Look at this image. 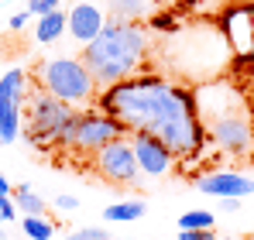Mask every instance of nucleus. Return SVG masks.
Wrapping results in <instances>:
<instances>
[{"label":"nucleus","mask_w":254,"mask_h":240,"mask_svg":"<svg viewBox=\"0 0 254 240\" xmlns=\"http://www.w3.org/2000/svg\"><path fill=\"white\" fill-rule=\"evenodd\" d=\"M100 110L117 117L130 134L144 130L158 137L179 158H189L206 144V130L199 123L192 93L165 82L162 76H130L107 86L100 93Z\"/></svg>","instance_id":"1"},{"label":"nucleus","mask_w":254,"mask_h":240,"mask_svg":"<svg viewBox=\"0 0 254 240\" xmlns=\"http://www.w3.org/2000/svg\"><path fill=\"white\" fill-rule=\"evenodd\" d=\"M196 114H203L199 123L213 137V144L227 155H251L254 148V130L248 107L241 100V93L227 82H203L192 93Z\"/></svg>","instance_id":"2"},{"label":"nucleus","mask_w":254,"mask_h":240,"mask_svg":"<svg viewBox=\"0 0 254 240\" xmlns=\"http://www.w3.org/2000/svg\"><path fill=\"white\" fill-rule=\"evenodd\" d=\"M148 48V31L134 21H107V28L89 41L83 52V65L96 82V89L124 82L137 72L141 59Z\"/></svg>","instance_id":"3"},{"label":"nucleus","mask_w":254,"mask_h":240,"mask_svg":"<svg viewBox=\"0 0 254 240\" xmlns=\"http://www.w3.org/2000/svg\"><path fill=\"white\" fill-rule=\"evenodd\" d=\"M35 79H38V89H45L48 96L69 103V107H86L96 96V82L83 65V59H69V55L45 59L35 65Z\"/></svg>","instance_id":"4"},{"label":"nucleus","mask_w":254,"mask_h":240,"mask_svg":"<svg viewBox=\"0 0 254 240\" xmlns=\"http://www.w3.org/2000/svg\"><path fill=\"white\" fill-rule=\"evenodd\" d=\"M24 114H28V120H24V137L35 148H52V144H59L62 127L72 117V107L62 103V100H55V96H48L45 89L35 86L31 96H28Z\"/></svg>","instance_id":"5"},{"label":"nucleus","mask_w":254,"mask_h":240,"mask_svg":"<svg viewBox=\"0 0 254 240\" xmlns=\"http://www.w3.org/2000/svg\"><path fill=\"white\" fill-rule=\"evenodd\" d=\"M121 137H130L124 123L103 110H86L76 117V141L72 148L76 151H86V155H96L100 148H107L110 141H121Z\"/></svg>","instance_id":"6"},{"label":"nucleus","mask_w":254,"mask_h":240,"mask_svg":"<svg viewBox=\"0 0 254 240\" xmlns=\"http://www.w3.org/2000/svg\"><path fill=\"white\" fill-rule=\"evenodd\" d=\"M24 96H28V76L21 69H7L0 76V141H17L21 114H24Z\"/></svg>","instance_id":"7"},{"label":"nucleus","mask_w":254,"mask_h":240,"mask_svg":"<svg viewBox=\"0 0 254 240\" xmlns=\"http://www.w3.org/2000/svg\"><path fill=\"white\" fill-rule=\"evenodd\" d=\"M93 168L100 172V179L114 182V185H130L137 182V158H134V148H130V137L121 141H110L107 148H100L93 155Z\"/></svg>","instance_id":"8"},{"label":"nucleus","mask_w":254,"mask_h":240,"mask_svg":"<svg viewBox=\"0 0 254 240\" xmlns=\"http://www.w3.org/2000/svg\"><path fill=\"white\" fill-rule=\"evenodd\" d=\"M130 148H134V158H137V172H144L151 179H162V175L172 172V158L175 155H172L158 137H151L144 130H134L130 134Z\"/></svg>","instance_id":"9"},{"label":"nucleus","mask_w":254,"mask_h":240,"mask_svg":"<svg viewBox=\"0 0 254 240\" xmlns=\"http://www.w3.org/2000/svg\"><path fill=\"white\" fill-rule=\"evenodd\" d=\"M223 31H227V41L234 45V52L241 59H254V7H234V10H227Z\"/></svg>","instance_id":"10"},{"label":"nucleus","mask_w":254,"mask_h":240,"mask_svg":"<svg viewBox=\"0 0 254 240\" xmlns=\"http://www.w3.org/2000/svg\"><path fill=\"white\" fill-rule=\"evenodd\" d=\"M196 185H199V192L216 196V199H241L254 192V179L241 172H213V175H203Z\"/></svg>","instance_id":"11"},{"label":"nucleus","mask_w":254,"mask_h":240,"mask_svg":"<svg viewBox=\"0 0 254 240\" xmlns=\"http://www.w3.org/2000/svg\"><path fill=\"white\" fill-rule=\"evenodd\" d=\"M65 28L72 31V38L79 41V45H89V41H96V35L107 28V14L96 3H76L69 10V24Z\"/></svg>","instance_id":"12"},{"label":"nucleus","mask_w":254,"mask_h":240,"mask_svg":"<svg viewBox=\"0 0 254 240\" xmlns=\"http://www.w3.org/2000/svg\"><path fill=\"white\" fill-rule=\"evenodd\" d=\"M65 24H69V14H62V10H52V14H45V17H38L35 38L42 41V45H52V41H59V38H62Z\"/></svg>","instance_id":"13"},{"label":"nucleus","mask_w":254,"mask_h":240,"mask_svg":"<svg viewBox=\"0 0 254 240\" xmlns=\"http://www.w3.org/2000/svg\"><path fill=\"white\" fill-rule=\"evenodd\" d=\"M107 3L114 10V21H134L137 24V17H151L155 14L151 0H107Z\"/></svg>","instance_id":"14"},{"label":"nucleus","mask_w":254,"mask_h":240,"mask_svg":"<svg viewBox=\"0 0 254 240\" xmlns=\"http://www.w3.org/2000/svg\"><path fill=\"white\" fill-rule=\"evenodd\" d=\"M144 216V202L141 199H124V202H114L103 209V220L107 223H134Z\"/></svg>","instance_id":"15"},{"label":"nucleus","mask_w":254,"mask_h":240,"mask_svg":"<svg viewBox=\"0 0 254 240\" xmlns=\"http://www.w3.org/2000/svg\"><path fill=\"white\" fill-rule=\"evenodd\" d=\"M21 230L31 240H52L55 237V223H52L48 216H24V220H21Z\"/></svg>","instance_id":"16"},{"label":"nucleus","mask_w":254,"mask_h":240,"mask_svg":"<svg viewBox=\"0 0 254 240\" xmlns=\"http://www.w3.org/2000/svg\"><path fill=\"white\" fill-rule=\"evenodd\" d=\"M213 223H216V216L210 209H189L179 216V230H213Z\"/></svg>","instance_id":"17"},{"label":"nucleus","mask_w":254,"mask_h":240,"mask_svg":"<svg viewBox=\"0 0 254 240\" xmlns=\"http://www.w3.org/2000/svg\"><path fill=\"white\" fill-rule=\"evenodd\" d=\"M17 209H21L24 216H45V199L35 196L28 185H21V189H17Z\"/></svg>","instance_id":"18"},{"label":"nucleus","mask_w":254,"mask_h":240,"mask_svg":"<svg viewBox=\"0 0 254 240\" xmlns=\"http://www.w3.org/2000/svg\"><path fill=\"white\" fill-rule=\"evenodd\" d=\"M148 31L175 35V31H182V21H179V14H169V10H162V14H151V17H148Z\"/></svg>","instance_id":"19"},{"label":"nucleus","mask_w":254,"mask_h":240,"mask_svg":"<svg viewBox=\"0 0 254 240\" xmlns=\"http://www.w3.org/2000/svg\"><path fill=\"white\" fill-rule=\"evenodd\" d=\"M69 240H110V234L103 227H83V230H72Z\"/></svg>","instance_id":"20"},{"label":"nucleus","mask_w":254,"mask_h":240,"mask_svg":"<svg viewBox=\"0 0 254 240\" xmlns=\"http://www.w3.org/2000/svg\"><path fill=\"white\" fill-rule=\"evenodd\" d=\"M52 10H59V0H31L28 3V14H35V17H45Z\"/></svg>","instance_id":"21"},{"label":"nucleus","mask_w":254,"mask_h":240,"mask_svg":"<svg viewBox=\"0 0 254 240\" xmlns=\"http://www.w3.org/2000/svg\"><path fill=\"white\" fill-rule=\"evenodd\" d=\"M179 240H216L213 230H179Z\"/></svg>","instance_id":"22"},{"label":"nucleus","mask_w":254,"mask_h":240,"mask_svg":"<svg viewBox=\"0 0 254 240\" xmlns=\"http://www.w3.org/2000/svg\"><path fill=\"white\" fill-rule=\"evenodd\" d=\"M0 216H3V220H7V223H10V220H14V216H17V206H14V202H10V196H0Z\"/></svg>","instance_id":"23"},{"label":"nucleus","mask_w":254,"mask_h":240,"mask_svg":"<svg viewBox=\"0 0 254 240\" xmlns=\"http://www.w3.org/2000/svg\"><path fill=\"white\" fill-rule=\"evenodd\" d=\"M55 206H59L62 213H69V209H76V206H79V199H76V196H55Z\"/></svg>","instance_id":"24"},{"label":"nucleus","mask_w":254,"mask_h":240,"mask_svg":"<svg viewBox=\"0 0 254 240\" xmlns=\"http://www.w3.org/2000/svg\"><path fill=\"white\" fill-rule=\"evenodd\" d=\"M216 209L220 213H237L241 209V199H216Z\"/></svg>","instance_id":"25"},{"label":"nucleus","mask_w":254,"mask_h":240,"mask_svg":"<svg viewBox=\"0 0 254 240\" xmlns=\"http://www.w3.org/2000/svg\"><path fill=\"white\" fill-rule=\"evenodd\" d=\"M24 24H28V14H14L10 17V31H21Z\"/></svg>","instance_id":"26"},{"label":"nucleus","mask_w":254,"mask_h":240,"mask_svg":"<svg viewBox=\"0 0 254 240\" xmlns=\"http://www.w3.org/2000/svg\"><path fill=\"white\" fill-rule=\"evenodd\" d=\"M0 196H10V182H7L3 175H0Z\"/></svg>","instance_id":"27"},{"label":"nucleus","mask_w":254,"mask_h":240,"mask_svg":"<svg viewBox=\"0 0 254 240\" xmlns=\"http://www.w3.org/2000/svg\"><path fill=\"white\" fill-rule=\"evenodd\" d=\"M216 240H234V237H216Z\"/></svg>","instance_id":"28"},{"label":"nucleus","mask_w":254,"mask_h":240,"mask_svg":"<svg viewBox=\"0 0 254 240\" xmlns=\"http://www.w3.org/2000/svg\"><path fill=\"white\" fill-rule=\"evenodd\" d=\"M3 223H7V220H3V216H0V227H3Z\"/></svg>","instance_id":"29"},{"label":"nucleus","mask_w":254,"mask_h":240,"mask_svg":"<svg viewBox=\"0 0 254 240\" xmlns=\"http://www.w3.org/2000/svg\"><path fill=\"white\" fill-rule=\"evenodd\" d=\"M172 3H182V0H172Z\"/></svg>","instance_id":"30"},{"label":"nucleus","mask_w":254,"mask_h":240,"mask_svg":"<svg viewBox=\"0 0 254 240\" xmlns=\"http://www.w3.org/2000/svg\"><path fill=\"white\" fill-rule=\"evenodd\" d=\"M0 240H3V230H0Z\"/></svg>","instance_id":"31"},{"label":"nucleus","mask_w":254,"mask_h":240,"mask_svg":"<svg viewBox=\"0 0 254 240\" xmlns=\"http://www.w3.org/2000/svg\"><path fill=\"white\" fill-rule=\"evenodd\" d=\"M0 144H3V141H0Z\"/></svg>","instance_id":"32"}]
</instances>
